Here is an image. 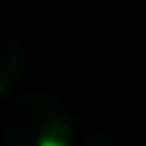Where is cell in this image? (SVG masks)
<instances>
[{"mask_svg":"<svg viewBox=\"0 0 146 146\" xmlns=\"http://www.w3.org/2000/svg\"><path fill=\"white\" fill-rule=\"evenodd\" d=\"M0 137L6 146H75V121L53 93L19 90L3 103Z\"/></svg>","mask_w":146,"mask_h":146,"instance_id":"cell-1","label":"cell"},{"mask_svg":"<svg viewBox=\"0 0 146 146\" xmlns=\"http://www.w3.org/2000/svg\"><path fill=\"white\" fill-rule=\"evenodd\" d=\"M75 146H134V143L115 127L84 118L81 124H75Z\"/></svg>","mask_w":146,"mask_h":146,"instance_id":"cell-3","label":"cell"},{"mask_svg":"<svg viewBox=\"0 0 146 146\" xmlns=\"http://www.w3.org/2000/svg\"><path fill=\"white\" fill-rule=\"evenodd\" d=\"M22 72H25V50H22V44L9 31H0V100L16 87Z\"/></svg>","mask_w":146,"mask_h":146,"instance_id":"cell-2","label":"cell"}]
</instances>
